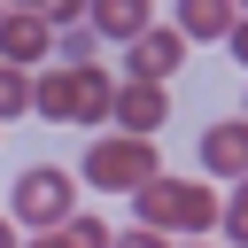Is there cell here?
<instances>
[{
  "label": "cell",
  "mask_w": 248,
  "mask_h": 248,
  "mask_svg": "<svg viewBox=\"0 0 248 248\" xmlns=\"http://www.w3.org/2000/svg\"><path fill=\"white\" fill-rule=\"evenodd\" d=\"M0 248H23V240H16V217H0Z\"/></svg>",
  "instance_id": "e0dca14e"
},
{
  "label": "cell",
  "mask_w": 248,
  "mask_h": 248,
  "mask_svg": "<svg viewBox=\"0 0 248 248\" xmlns=\"http://www.w3.org/2000/svg\"><path fill=\"white\" fill-rule=\"evenodd\" d=\"M62 248H116V232H108L101 217H85V209H78V217L62 225Z\"/></svg>",
  "instance_id": "4fadbf2b"
},
{
  "label": "cell",
  "mask_w": 248,
  "mask_h": 248,
  "mask_svg": "<svg viewBox=\"0 0 248 248\" xmlns=\"http://www.w3.org/2000/svg\"><path fill=\"white\" fill-rule=\"evenodd\" d=\"M202 170H209V178H225V186H240V178H248V124H240V116L202 132Z\"/></svg>",
  "instance_id": "52a82bcc"
},
{
  "label": "cell",
  "mask_w": 248,
  "mask_h": 248,
  "mask_svg": "<svg viewBox=\"0 0 248 248\" xmlns=\"http://www.w3.org/2000/svg\"><path fill=\"white\" fill-rule=\"evenodd\" d=\"M85 31H93V39H124V46H132V39L147 31V0H93Z\"/></svg>",
  "instance_id": "9c48e42d"
},
{
  "label": "cell",
  "mask_w": 248,
  "mask_h": 248,
  "mask_svg": "<svg viewBox=\"0 0 248 248\" xmlns=\"http://www.w3.org/2000/svg\"><path fill=\"white\" fill-rule=\"evenodd\" d=\"M108 124H116L124 140H155V132L170 124V93H163V85H132V78H124V85H116V101H108Z\"/></svg>",
  "instance_id": "5b68a950"
},
{
  "label": "cell",
  "mask_w": 248,
  "mask_h": 248,
  "mask_svg": "<svg viewBox=\"0 0 248 248\" xmlns=\"http://www.w3.org/2000/svg\"><path fill=\"white\" fill-rule=\"evenodd\" d=\"M8 217L31 225V232H62V225L78 217V178H70L62 163H31V170L16 178V194H8Z\"/></svg>",
  "instance_id": "3957f363"
},
{
  "label": "cell",
  "mask_w": 248,
  "mask_h": 248,
  "mask_svg": "<svg viewBox=\"0 0 248 248\" xmlns=\"http://www.w3.org/2000/svg\"><path fill=\"white\" fill-rule=\"evenodd\" d=\"M217 225H225V240H232V248H248V178L217 202Z\"/></svg>",
  "instance_id": "7c38bea8"
},
{
  "label": "cell",
  "mask_w": 248,
  "mask_h": 248,
  "mask_svg": "<svg viewBox=\"0 0 248 248\" xmlns=\"http://www.w3.org/2000/svg\"><path fill=\"white\" fill-rule=\"evenodd\" d=\"M8 116H31V70H8L0 62V124Z\"/></svg>",
  "instance_id": "8fae6325"
},
{
  "label": "cell",
  "mask_w": 248,
  "mask_h": 248,
  "mask_svg": "<svg viewBox=\"0 0 248 248\" xmlns=\"http://www.w3.org/2000/svg\"><path fill=\"white\" fill-rule=\"evenodd\" d=\"M225 46H232V62L248 70V16H232V31H225Z\"/></svg>",
  "instance_id": "9a60e30c"
},
{
  "label": "cell",
  "mask_w": 248,
  "mask_h": 248,
  "mask_svg": "<svg viewBox=\"0 0 248 248\" xmlns=\"http://www.w3.org/2000/svg\"><path fill=\"white\" fill-rule=\"evenodd\" d=\"M46 46H54V23H46L39 8H8V23H0V62H8V70H39Z\"/></svg>",
  "instance_id": "8992f818"
},
{
  "label": "cell",
  "mask_w": 248,
  "mask_h": 248,
  "mask_svg": "<svg viewBox=\"0 0 248 248\" xmlns=\"http://www.w3.org/2000/svg\"><path fill=\"white\" fill-rule=\"evenodd\" d=\"M116 248H178V240H163V232H147V225H132V232L116 240Z\"/></svg>",
  "instance_id": "5bb4252c"
},
{
  "label": "cell",
  "mask_w": 248,
  "mask_h": 248,
  "mask_svg": "<svg viewBox=\"0 0 248 248\" xmlns=\"http://www.w3.org/2000/svg\"><path fill=\"white\" fill-rule=\"evenodd\" d=\"M178 62H186V39H178L170 23H147V31L124 46V78H132V85H163Z\"/></svg>",
  "instance_id": "277c9868"
},
{
  "label": "cell",
  "mask_w": 248,
  "mask_h": 248,
  "mask_svg": "<svg viewBox=\"0 0 248 248\" xmlns=\"http://www.w3.org/2000/svg\"><path fill=\"white\" fill-rule=\"evenodd\" d=\"M132 209H140V225L147 232H163V240H194V232H209L217 225V194L209 186H186V178H147L140 194H132Z\"/></svg>",
  "instance_id": "6da1fadb"
},
{
  "label": "cell",
  "mask_w": 248,
  "mask_h": 248,
  "mask_svg": "<svg viewBox=\"0 0 248 248\" xmlns=\"http://www.w3.org/2000/svg\"><path fill=\"white\" fill-rule=\"evenodd\" d=\"M0 23H8V8H0Z\"/></svg>",
  "instance_id": "ac0fdd59"
},
{
  "label": "cell",
  "mask_w": 248,
  "mask_h": 248,
  "mask_svg": "<svg viewBox=\"0 0 248 248\" xmlns=\"http://www.w3.org/2000/svg\"><path fill=\"white\" fill-rule=\"evenodd\" d=\"M23 248H62V232H31V240H23Z\"/></svg>",
  "instance_id": "2e32d148"
},
{
  "label": "cell",
  "mask_w": 248,
  "mask_h": 248,
  "mask_svg": "<svg viewBox=\"0 0 248 248\" xmlns=\"http://www.w3.org/2000/svg\"><path fill=\"white\" fill-rule=\"evenodd\" d=\"M70 108H78V78L54 62V70H31V116H46V124H70Z\"/></svg>",
  "instance_id": "ba28073f"
},
{
  "label": "cell",
  "mask_w": 248,
  "mask_h": 248,
  "mask_svg": "<svg viewBox=\"0 0 248 248\" xmlns=\"http://www.w3.org/2000/svg\"><path fill=\"white\" fill-rule=\"evenodd\" d=\"M170 31H178L186 46H209V39H225V31H232V8H225V0H186Z\"/></svg>",
  "instance_id": "30bf717a"
},
{
  "label": "cell",
  "mask_w": 248,
  "mask_h": 248,
  "mask_svg": "<svg viewBox=\"0 0 248 248\" xmlns=\"http://www.w3.org/2000/svg\"><path fill=\"white\" fill-rule=\"evenodd\" d=\"M178 248H194V240H178Z\"/></svg>",
  "instance_id": "d6986e66"
},
{
  "label": "cell",
  "mask_w": 248,
  "mask_h": 248,
  "mask_svg": "<svg viewBox=\"0 0 248 248\" xmlns=\"http://www.w3.org/2000/svg\"><path fill=\"white\" fill-rule=\"evenodd\" d=\"M240 124H248V116H240Z\"/></svg>",
  "instance_id": "ffe728a7"
},
{
  "label": "cell",
  "mask_w": 248,
  "mask_h": 248,
  "mask_svg": "<svg viewBox=\"0 0 248 248\" xmlns=\"http://www.w3.org/2000/svg\"><path fill=\"white\" fill-rule=\"evenodd\" d=\"M78 178H85V186H101V194H140L147 178H163V155H155V140L101 132V140H85V163H78Z\"/></svg>",
  "instance_id": "7a4b0ae2"
}]
</instances>
